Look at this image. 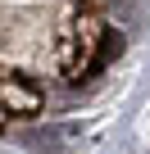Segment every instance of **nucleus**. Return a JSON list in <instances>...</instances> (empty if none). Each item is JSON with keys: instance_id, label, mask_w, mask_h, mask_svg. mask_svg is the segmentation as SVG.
Instances as JSON below:
<instances>
[{"instance_id": "obj_1", "label": "nucleus", "mask_w": 150, "mask_h": 154, "mask_svg": "<svg viewBox=\"0 0 150 154\" xmlns=\"http://www.w3.org/2000/svg\"><path fill=\"white\" fill-rule=\"evenodd\" d=\"M0 104H5V113H18V118H32L41 109V91L27 82V77H9V86L0 91Z\"/></svg>"}, {"instance_id": "obj_2", "label": "nucleus", "mask_w": 150, "mask_h": 154, "mask_svg": "<svg viewBox=\"0 0 150 154\" xmlns=\"http://www.w3.org/2000/svg\"><path fill=\"white\" fill-rule=\"evenodd\" d=\"M118 50H123V32L105 27V32H100V50H96V59H91V63H87V68H82L78 77H96V72H100V68H105V63H109V59L118 54Z\"/></svg>"}]
</instances>
